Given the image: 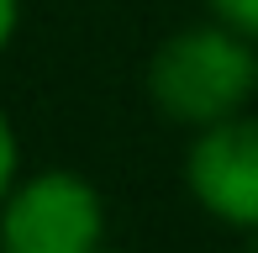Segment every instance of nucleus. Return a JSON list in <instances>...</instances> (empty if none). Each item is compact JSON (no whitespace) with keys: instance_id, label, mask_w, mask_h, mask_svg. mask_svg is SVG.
Instances as JSON below:
<instances>
[{"instance_id":"39448f33","label":"nucleus","mask_w":258,"mask_h":253,"mask_svg":"<svg viewBox=\"0 0 258 253\" xmlns=\"http://www.w3.org/2000/svg\"><path fill=\"white\" fill-rule=\"evenodd\" d=\"M11 179H16V132H11L6 111H0V201L11 195Z\"/></svg>"},{"instance_id":"f03ea898","label":"nucleus","mask_w":258,"mask_h":253,"mask_svg":"<svg viewBox=\"0 0 258 253\" xmlns=\"http://www.w3.org/2000/svg\"><path fill=\"white\" fill-rule=\"evenodd\" d=\"M100 195L79 174L48 169L6 195L0 253H95L100 248Z\"/></svg>"},{"instance_id":"6e6552de","label":"nucleus","mask_w":258,"mask_h":253,"mask_svg":"<svg viewBox=\"0 0 258 253\" xmlns=\"http://www.w3.org/2000/svg\"><path fill=\"white\" fill-rule=\"evenodd\" d=\"M95 253H100V248H95Z\"/></svg>"},{"instance_id":"0eeeda50","label":"nucleus","mask_w":258,"mask_h":253,"mask_svg":"<svg viewBox=\"0 0 258 253\" xmlns=\"http://www.w3.org/2000/svg\"><path fill=\"white\" fill-rule=\"evenodd\" d=\"M253 253H258V248H253Z\"/></svg>"},{"instance_id":"f257e3e1","label":"nucleus","mask_w":258,"mask_h":253,"mask_svg":"<svg viewBox=\"0 0 258 253\" xmlns=\"http://www.w3.org/2000/svg\"><path fill=\"white\" fill-rule=\"evenodd\" d=\"M253 85H258V58L248 37H237L232 27L179 32L153 53V69H148V90H153L158 111L190 126L237 116Z\"/></svg>"},{"instance_id":"20e7f679","label":"nucleus","mask_w":258,"mask_h":253,"mask_svg":"<svg viewBox=\"0 0 258 253\" xmlns=\"http://www.w3.org/2000/svg\"><path fill=\"white\" fill-rule=\"evenodd\" d=\"M211 11H216L221 27H232L237 37H258V0H211Z\"/></svg>"},{"instance_id":"7ed1b4c3","label":"nucleus","mask_w":258,"mask_h":253,"mask_svg":"<svg viewBox=\"0 0 258 253\" xmlns=\"http://www.w3.org/2000/svg\"><path fill=\"white\" fill-rule=\"evenodd\" d=\"M190 190L211 216L258 232V121L227 116L211 121L190 148Z\"/></svg>"},{"instance_id":"423d86ee","label":"nucleus","mask_w":258,"mask_h":253,"mask_svg":"<svg viewBox=\"0 0 258 253\" xmlns=\"http://www.w3.org/2000/svg\"><path fill=\"white\" fill-rule=\"evenodd\" d=\"M16 16H21V0H0V53H6L11 32H16Z\"/></svg>"}]
</instances>
